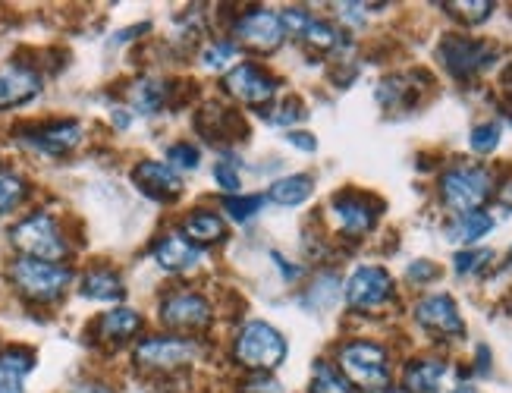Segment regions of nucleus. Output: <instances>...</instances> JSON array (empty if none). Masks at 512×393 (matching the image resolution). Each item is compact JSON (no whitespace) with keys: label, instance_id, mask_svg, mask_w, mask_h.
Wrapping results in <instances>:
<instances>
[{"label":"nucleus","instance_id":"f257e3e1","mask_svg":"<svg viewBox=\"0 0 512 393\" xmlns=\"http://www.w3.org/2000/svg\"><path fill=\"white\" fill-rule=\"evenodd\" d=\"M337 368L355 390H387L393 381L390 353L374 340H343L337 346Z\"/></svg>","mask_w":512,"mask_h":393},{"label":"nucleus","instance_id":"f03ea898","mask_svg":"<svg viewBox=\"0 0 512 393\" xmlns=\"http://www.w3.org/2000/svg\"><path fill=\"white\" fill-rule=\"evenodd\" d=\"M10 243L22 258H38V261H60L70 255V239H66L60 221L51 211H32L22 217L10 230Z\"/></svg>","mask_w":512,"mask_h":393},{"label":"nucleus","instance_id":"7ed1b4c3","mask_svg":"<svg viewBox=\"0 0 512 393\" xmlns=\"http://www.w3.org/2000/svg\"><path fill=\"white\" fill-rule=\"evenodd\" d=\"M286 359V340L274 324L267 321H246L239 327L233 340V362L242 365L255 375H267V371L280 368Z\"/></svg>","mask_w":512,"mask_h":393},{"label":"nucleus","instance_id":"20e7f679","mask_svg":"<svg viewBox=\"0 0 512 393\" xmlns=\"http://www.w3.org/2000/svg\"><path fill=\"white\" fill-rule=\"evenodd\" d=\"M440 202L453 214H472L494 195V173L481 164H456L440 177Z\"/></svg>","mask_w":512,"mask_h":393},{"label":"nucleus","instance_id":"39448f33","mask_svg":"<svg viewBox=\"0 0 512 393\" xmlns=\"http://www.w3.org/2000/svg\"><path fill=\"white\" fill-rule=\"evenodd\" d=\"M7 274L13 290L29 302H57L73 280V271L66 265L38 258H16Z\"/></svg>","mask_w":512,"mask_h":393},{"label":"nucleus","instance_id":"423d86ee","mask_svg":"<svg viewBox=\"0 0 512 393\" xmlns=\"http://www.w3.org/2000/svg\"><path fill=\"white\" fill-rule=\"evenodd\" d=\"M198 356H202V343L192 337H180V334H154L145 337L132 359H136L139 368L145 371H161V375H170V371H180L186 365H192Z\"/></svg>","mask_w":512,"mask_h":393},{"label":"nucleus","instance_id":"0eeeda50","mask_svg":"<svg viewBox=\"0 0 512 393\" xmlns=\"http://www.w3.org/2000/svg\"><path fill=\"white\" fill-rule=\"evenodd\" d=\"M283 38H286L283 19L274 10L252 7L246 13H239L233 23V45L255 54H274L283 45Z\"/></svg>","mask_w":512,"mask_h":393},{"label":"nucleus","instance_id":"6e6552de","mask_svg":"<svg viewBox=\"0 0 512 393\" xmlns=\"http://www.w3.org/2000/svg\"><path fill=\"white\" fill-rule=\"evenodd\" d=\"M437 54H440L443 67H447L450 76H456V79H472L497 60V48L491 41L469 38V35H447L440 41Z\"/></svg>","mask_w":512,"mask_h":393},{"label":"nucleus","instance_id":"1a4fd4ad","mask_svg":"<svg viewBox=\"0 0 512 393\" xmlns=\"http://www.w3.org/2000/svg\"><path fill=\"white\" fill-rule=\"evenodd\" d=\"M384 205L381 199L362 192V189H343L330 199V214L337 221V230L343 236H365L374 230L377 217H381Z\"/></svg>","mask_w":512,"mask_h":393},{"label":"nucleus","instance_id":"9d476101","mask_svg":"<svg viewBox=\"0 0 512 393\" xmlns=\"http://www.w3.org/2000/svg\"><path fill=\"white\" fill-rule=\"evenodd\" d=\"M277 89H280V79L252 60L236 63V67L224 76V92L246 107H271Z\"/></svg>","mask_w":512,"mask_h":393},{"label":"nucleus","instance_id":"9b49d317","mask_svg":"<svg viewBox=\"0 0 512 393\" xmlns=\"http://www.w3.org/2000/svg\"><path fill=\"white\" fill-rule=\"evenodd\" d=\"M346 302L355 312H377L396 296V283L387 268L381 265H362L355 268L346 280Z\"/></svg>","mask_w":512,"mask_h":393},{"label":"nucleus","instance_id":"f8f14e48","mask_svg":"<svg viewBox=\"0 0 512 393\" xmlns=\"http://www.w3.org/2000/svg\"><path fill=\"white\" fill-rule=\"evenodd\" d=\"M158 318L170 331H205L214 318V309L198 290H173L161 299Z\"/></svg>","mask_w":512,"mask_h":393},{"label":"nucleus","instance_id":"ddd939ff","mask_svg":"<svg viewBox=\"0 0 512 393\" xmlns=\"http://www.w3.org/2000/svg\"><path fill=\"white\" fill-rule=\"evenodd\" d=\"M82 139H85V129L79 120H48V123L29 126L26 133H22V142L48 158L70 155V151L82 145Z\"/></svg>","mask_w":512,"mask_h":393},{"label":"nucleus","instance_id":"4468645a","mask_svg":"<svg viewBox=\"0 0 512 393\" xmlns=\"http://www.w3.org/2000/svg\"><path fill=\"white\" fill-rule=\"evenodd\" d=\"M415 321L418 327H425L434 337H450L459 340L465 334V321L459 315V305L453 296L447 293H431V296H421L415 302Z\"/></svg>","mask_w":512,"mask_h":393},{"label":"nucleus","instance_id":"2eb2a0df","mask_svg":"<svg viewBox=\"0 0 512 393\" xmlns=\"http://www.w3.org/2000/svg\"><path fill=\"white\" fill-rule=\"evenodd\" d=\"M44 82L35 67L22 60H10L0 67V111H13V107L29 104L41 95Z\"/></svg>","mask_w":512,"mask_h":393},{"label":"nucleus","instance_id":"dca6fc26","mask_svg":"<svg viewBox=\"0 0 512 393\" xmlns=\"http://www.w3.org/2000/svg\"><path fill=\"white\" fill-rule=\"evenodd\" d=\"M132 183H136L154 202H176L186 189L180 173H176L167 161H154V158L139 161L136 167H132Z\"/></svg>","mask_w":512,"mask_h":393},{"label":"nucleus","instance_id":"f3484780","mask_svg":"<svg viewBox=\"0 0 512 393\" xmlns=\"http://www.w3.org/2000/svg\"><path fill=\"white\" fill-rule=\"evenodd\" d=\"M195 129L202 133V139H208L214 145H230V142H239L249 136L246 120L227 104H205L202 111L195 114Z\"/></svg>","mask_w":512,"mask_h":393},{"label":"nucleus","instance_id":"a211bd4d","mask_svg":"<svg viewBox=\"0 0 512 393\" xmlns=\"http://www.w3.org/2000/svg\"><path fill=\"white\" fill-rule=\"evenodd\" d=\"M151 258L158 261V268H164L167 274H183V271H192L198 261H202V249L192 246L180 230H170V233L154 239Z\"/></svg>","mask_w":512,"mask_h":393},{"label":"nucleus","instance_id":"6ab92c4d","mask_svg":"<svg viewBox=\"0 0 512 393\" xmlns=\"http://www.w3.org/2000/svg\"><path fill=\"white\" fill-rule=\"evenodd\" d=\"M142 315L136 309H126V305H117V309H107L104 315L95 318L92 324V334L98 343H107V346H120L132 337H139L142 331Z\"/></svg>","mask_w":512,"mask_h":393},{"label":"nucleus","instance_id":"aec40b11","mask_svg":"<svg viewBox=\"0 0 512 393\" xmlns=\"http://www.w3.org/2000/svg\"><path fill=\"white\" fill-rule=\"evenodd\" d=\"M447 375H450V365L440 356L412 359L403 371V390L406 393H440Z\"/></svg>","mask_w":512,"mask_h":393},{"label":"nucleus","instance_id":"412c9836","mask_svg":"<svg viewBox=\"0 0 512 393\" xmlns=\"http://www.w3.org/2000/svg\"><path fill=\"white\" fill-rule=\"evenodd\" d=\"M126 101H129V111H132V114H142V117L161 114L164 107L170 104V82L142 76V79H136V82H129Z\"/></svg>","mask_w":512,"mask_h":393},{"label":"nucleus","instance_id":"4be33fe9","mask_svg":"<svg viewBox=\"0 0 512 393\" xmlns=\"http://www.w3.org/2000/svg\"><path fill=\"white\" fill-rule=\"evenodd\" d=\"M35 368L29 346H10L0 353V393H26V378Z\"/></svg>","mask_w":512,"mask_h":393},{"label":"nucleus","instance_id":"5701e85b","mask_svg":"<svg viewBox=\"0 0 512 393\" xmlns=\"http://www.w3.org/2000/svg\"><path fill=\"white\" fill-rule=\"evenodd\" d=\"M180 233L189 239L192 246L202 249V246L220 243V239L227 236V224H224V217H220L217 211H211V208H198V211H192V214L183 217Z\"/></svg>","mask_w":512,"mask_h":393},{"label":"nucleus","instance_id":"b1692460","mask_svg":"<svg viewBox=\"0 0 512 393\" xmlns=\"http://www.w3.org/2000/svg\"><path fill=\"white\" fill-rule=\"evenodd\" d=\"M79 293L92 302H120L126 296L123 277L114 268H92L82 274Z\"/></svg>","mask_w":512,"mask_h":393},{"label":"nucleus","instance_id":"393cba45","mask_svg":"<svg viewBox=\"0 0 512 393\" xmlns=\"http://www.w3.org/2000/svg\"><path fill=\"white\" fill-rule=\"evenodd\" d=\"M315 195V177L311 173H293V177H280L267 189V202L280 208H299Z\"/></svg>","mask_w":512,"mask_h":393},{"label":"nucleus","instance_id":"a878e982","mask_svg":"<svg viewBox=\"0 0 512 393\" xmlns=\"http://www.w3.org/2000/svg\"><path fill=\"white\" fill-rule=\"evenodd\" d=\"M491 230H494V217L481 208V211H472V214H459L456 221L450 224V239H453V243H462V246H472Z\"/></svg>","mask_w":512,"mask_h":393},{"label":"nucleus","instance_id":"bb28decb","mask_svg":"<svg viewBox=\"0 0 512 393\" xmlns=\"http://www.w3.org/2000/svg\"><path fill=\"white\" fill-rule=\"evenodd\" d=\"M308 393H359V390L349 384V378L337 365H330V362L321 359V362H315V368H311Z\"/></svg>","mask_w":512,"mask_h":393},{"label":"nucleus","instance_id":"cd10ccee","mask_svg":"<svg viewBox=\"0 0 512 393\" xmlns=\"http://www.w3.org/2000/svg\"><path fill=\"white\" fill-rule=\"evenodd\" d=\"M343 296V283H340V274H318V280L311 283L308 293L302 296L305 305H311V309H330V305H337V299Z\"/></svg>","mask_w":512,"mask_h":393},{"label":"nucleus","instance_id":"c85d7f7f","mask_svg":"<svg viewBox=\"0 0 512 393\" xmlns=\"http://www.w3.org/2000/svg\"><path fill=\"white\" fill-rule=\"evenodd\" d=\"M29 195V183L19 177V173L10 170H0V217L16 211Z\"/></svg>","mask_w":512,"mask_h":393},{"label":"nucleus","instance_id":"c756f323","mask_svg":"<svg viewBox=\"0 0 512 393\" xmlns=\"http://www.w3.org/2000/svg\"><path fill=\"white\" fill-rule=\"evenodd\" d=\"M267 205V195H227L224 199V211L227 217H233L236 224H246Z\"/></svg>","mask_w":512,"mask_h":393},{"label":"nucleus","instance_id":"7c9ffc66","mask_svg":"<svg viewBox=\"0 0 512 393\" xmlns=\"http://www.w3.org/2000/svg\"><path fill=\"white\" fill-rule=\"evenodd\" d=\"M494 7L497 4H491V0H459V4H447V10L459 19V23H465V26L484 23V19L494 13Z\"/></svg>","mask_w":512,"mask_h":393},{"label":"nucleus","instance_id":"2f4dec72","mask_svg":"<svg viewBox=\"0 0 512 393\" xmlns=\"http://www.w3.org/2000/svg\"><path fill=\"white\" fill-rule=\"evenodd\" d=\"M214 183L220 192L227 195H239L242 189V177H239V161L233 155H224L217 164H214Z\"/></svg>","mask_w":512,"mask_h":393},{"label":"nucleus","instance_id":"473e14b6","mask_svg":"<svg viewBox=\"0 0 512 393\" xmlns=\"http://www.w3.org/2000/svg\"><path fill=\"white\" fill-rule=\"evenodd\" d=\"M500 139H503V129H500V123L491 120V123H478L472 129L469 145H472V151H478V155H491V151H497Z\"/></svg>","mask_w":512,"mask_h":393},{"label":"nucleus","instance_id":"72a5a7b5","mask_svg":"<svg viewBox=\"0 0 512 393\" xmlns=\"http://www.w3.org/2000/svg\"><path fill=\"white\" fill-rule=\"evenodd\" d=\"M239 54V48L233 41H211V45L202 51V67L205 70H224L227 63H233Z\"/></svg>","mask_w":512,"mask_h":393},{"label":"nucleus","instance_id":"f704fd0d","mask_svg":"<svg viewBox=\"0 0 512 393\" xmlns=\"http://www.w3.org/2000/svg\"><path fill=\"white\" fill-rule=\"evenodd\" d=\"M167 164L173 170H195L202 164V155H198V148L192 142H173L167 145Z\"/></svg>","mask_w":512,"mask_h":393},{"label":"nucleus","instance_id":"c9c22d12","mask_svg":"<svg viewBox=\"0 0 512 393\" xmlns=\"http://www.w3.org/2000/svg\"><path fill=\"white\" fill-rule=\"evenodd\" d=\"M491 258H494V252H487V249H469V252H459V255H453V268H456V274H481L487 265H491Z\"/></svg>","mask_w":512,"mask_h":393},{"label":"nucleus","instance_id":"e433bc0d","mask_svg":"<svg viewBox=\"0 0 512 393\" xmlns=\"http://www.w3.org/2000/svg\"><path fill=\"white\" fill-rule=\"evenodd\" d=\"M271 123H277V126H286V129H293L296 123H302L305 117H308V111L302 107V101L299 98H286L283 104H277L271 114Z\"/></svg>","mask_w":512,"mask_h":393},{"label":"nucleus","instance_id":"4c0bfd02","mask_svg":"<svg viewBox=\"0 0 512 393\" xmlns=\"http://www.w3.org/2000/svg\"><path fill=\"white\" fill-rule=\"evenodd\" d=\"M437 274H440V268L434 265V261H428V258H418V261H412V265L406 268V280L415 283V287H425V283L434 280Z\"/></svg>","mask_w":512,"mask_h":393},{"label":"nucleus","instance_id":"58836bf2","mask_svg":"<svg viewBox=\"0 0 512 393\" xmlns=\"http://www.w3.org/2000/svg\"><path fill=\"white\" fill-rule=\"evenodd\" d=\"M337 16L346 26H362L368 19V4H337Z\"/></svg>","mask_w":512,"mask_h":393},{"label":"nucleus","instance_id":"ea45409f","mask_svg":"<svg viewBox=\"0 0 512 393\" xmlns=\"http://www.w3.org/2000/svg\"><path fill=\"white\" fill-rule=\"evenodd\" d=\"M242 393H283V390H280V384H277L274 378L258 375V378H252V381L242 384Z\"/></svg>","mask_w":512,"mask_h":393},{"label":"nucleus","instance_id":"a19ab883","mask_svg":"<svg viewBox=\"0 0 512 393\" xmlns=\"http://www.w3.org/2000/svg\"><path fill=\"white\" fill-rule=\"evenodd\" d=\"M286 142L293 145V148H302V151H318V139L311 136V133H305V129H289Z\"/></svg>","mask_w":512,"mask_h":393},{"label":"nucleus","instance_id":"79ce46f5","mask_svg":"<svg viewBox=\"0 0 512 393\" xmlns=\"http://www.w3.org/2000/svg\"><path fill=\"white\" fill-rule=\"evenodd\" d=\"M70 393H117V390L110 387V384H104V381H82Z\"/></svg>","mask_w":512,"mask_h":393},{"label":"nucleus","instance_id":"37998d69","mask_svg":"<svg viewBox=\"0 0 512 393\" xmlns=\"http://www.w3.org/2000/svg\"><path fill=\"white\" fill-rule=\"evenodd\" d=\"M453 393H478V390H475V387H469V384H465V387H456Z\"/></svg>","mask_w":512,"mask_h":393},{"label":"nucleus","instance_id":"c03bdc74","mask_svg":"<svg viewBox=\"0 0 512 393\" xmlns=\"http://www.w3.org/2000/svg\"><path fill=\"white\" fill-rule=\"evenodd\" d=\"M509 258H512V252H509Z\"/></svg>","mask_w":512,"mask_h":393}]
</instances>
